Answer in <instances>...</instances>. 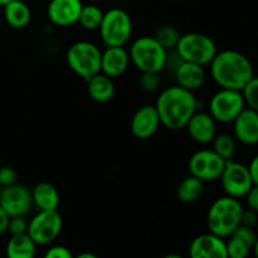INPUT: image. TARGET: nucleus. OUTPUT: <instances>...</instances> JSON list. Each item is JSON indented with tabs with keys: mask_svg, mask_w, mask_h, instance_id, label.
<instances>
[{
	"mask_svg": "<svg viewBox=\"0 0 258 258\" xmlns=\"http://www.w3.org/2000/svg\"><path fill=\"white\" fill-rule=\"evenodd\" d=\"M209 66L212 78L221 88L242 91L254 76L248 58L233 49L217 52Z\"/></svg>",
	"mask_w": 258,
	"mask_h": 258,
	"instance_id": "f03ea898",
	"label": "nucleus"
},
{
	"mask_svg": "<svg viewBox=\"0 0 258 258\" xmlns=\"http://www.w3.org/2000/svg\"><path fill=\"white\" fill-rule=\"evenodd\" d=\"M213 150L224 160H231L236 153V140L228 134L216 135L213 139Z\"/></svg>",
	"mask_w": 258,
	"mask_h": 258,
	"instance_id": "a878e982",
	"label": "nucleus"
},
{
	"mask_svg": "<svg viewBox=\"0 0 258 258\" xmlns=\"http://www.w3.org/2000/svg\"><path fill=\"white\" fill-rule=\"evenodd\" d=\"M87 91L93 101L100 103L108 102L115 95V85L112 78L98 72L87 80Z\"/></svg>",
	"mask_w": 258,
	"mask_h": 258,
	"instance_id": "aec40b11",
	"label": "nucleus"
},
{
	"mask_svg": "<svg viewBox=\"0 0 258 258\" xmlns=\"http://www.w3.org/2000/svg\"><path fill=\"white\" fill-rule=\"evenodd\" d=\"M174 72H175V80L178 82V86L191 91V92L199 90L206 81L204 66L197 64L193 62L180 59Z\"/></svg>",
	"mask_w": 258,
	"mask_h": 258,
	"instance_id": "6ab92c4d",
	"label": "nucleus"
},
{
	"mask_svg": "<svg viewBox=\"0 0 258 258\" xmlns=\"http://www.w3.org/2000/svg\"><path fill=\"white\" fill-rule=\"evenodd\" d=\"M33 206L39 211H54L59 204V194L54 185L47 181L38 183L32 190Z\"/></svg>",
	"mask_w": 258,
	"mask_h": 258,
	"instance_id": "412c9836",
	"label": "nucleus"
},
{
	"mask_svg": "<svg viewBox=\"0 0 258 258\" xmlns=\"http://www.w3.org/2000/svg\"><path fill=\"white\" fill-rule=\"evenodd\" d=\"M217 121L212 117L211 113L194 112L186 123V130L189 136L199 144H208L216 138Z\"/></svg>",
	"mask_w": 258,
	"mask_h": 258,
	"instance_id": "f3484780",
	"label": "nucleus"
},
{
	"mask_svg": "<svg viewBox=\"0 0 258 258\" xmlns=\"http://www.w3.org/2000/svg\"><path fill=\"white\" fill-rule=\"evenodd\" d=\"M242 211H243L242 204L233 197H221L214 201L207 217L209 232L222 238L229 237L241 224Z\"/></svg>",
	"mask_w": 258,
	"mask_h": 258,
	"instance_id": "7ed1b4c3",
	"label": "nucleus"
},
{
	"mask_svg": "<svg viewBox=\"0 0 258 258\" xmlns=\"http://www.w3.org/2000/svg\"><path fill=\"white\" fill-rule=\"evenodd\" d=\"M82 7L81 0H50L47 8L48 19L57 27H70L78 23Z\"/></svg>",
	"mask_w": 258,
	"mask_h": 258,
	"instance_id": "4468645a",
	"label": "nucleus"
},
{
	"mask_svg": "<svg viewBox=\"0 0 258 258\" xmlns=\"http://www.w3.org/2000/svg\"><path fill=\"white\" fill-rule=\"evenodd\" d=\"M101 52L100 48L87 40L76 42L68 48L66 60L76 75L86 81L101 72Z\"/></svg>",
	"mask_w": 258,
	"mask_h": 258,
	"instance_id": "39448f33",
	"label": "nucleus"
},
{
	"mask_svg": "<svg viewBox=\"0 0 258 258\" xmlns=\"http://www.w3.org/2000/svg\"><path fill=\"white\" fill-rule=\"evenodd\" d=\"M191 258H227L226 241L212 233H204L196 237L189 246Z\"/></svg>",
	"mask_w": 258,
	"mask_h": 258,
	"instance_id": "2eb2a0df",
	"label": "nucleus"
},
{
	"mask_svg": "<svg viewBox=\"0 0 258 258\" xmlns=\"http://www.w3.org/2000/svg\"><path fill=\"white\" fill-rule=\"evenodd\" d=\"M248 170H249V174H251V178H252V181H253V184L258 185V154L253 159H252L251 163H249Z\"/></svg>",
	"mask_w": 258,
	"mask_h": 258,
	"instance_id": "e433bc0d",
	"label": "nucleus"
},
{
	"mask_svg": "<svg viewBox=\"0 0 258 258\" xmlns=\"http://www.w3.org/2000/svg\"><path fill=\"white\" fill-rule=\"evenodd\" d=\"M140 86L146 92H154L160 86V76L158 72H141Z\"/></svg>",
	"mask_w": 258,
	"mask_h": 258,
	"instance_id": "c756f323",
	"label": "nucleus"
},
{
	"mask_svg": "<svg viewBox=\"0 0 258 258\" xmlns=\"http://www.w3.org/2000/svg\"><path fill=\"white\" fill-rule=\"evenodd\" d=\"M0 207L10 217L25 216L33 207L32 191L22 184H10L0 191Z\"/></svg>",
	"mask_w": 258,
	"mask_h": 258,
	"instance_id": "f8f14e48",
	"label": "nucleus"
},
{
	"mask_svg": "<svg viewBox=\"0 0 258 258\" xmlns=\"http://www.w3.org/2000/svg\"><path fill=\"white\" fill-rule=\"evenodd\" d=\"M246 107L242 91L221 88L209 101V113L217 122L229 123Z\"/></svg>",
	"mask_w": 258,
	"mask_h": 258,
	"instance_id": "6e6552de",
	"label": "nucleus"
},
{
	"mask_svg": "<svg viewBox=\"0 0 258 258\" xmlns=\"http://www.w3.org/2000/svg\"><path fill=\"white\" fill-rule=\"evenodd\" d=\"M252 248H253L254 254H256V257H258V236H257L256 242H254V244H253V247H252Z\"/></svg>",
	"mask_w": 258,
	"mask_h": 258,
	"instance_id": "ea45409f",
	"label": "nucleus"
},
{
	"mask_svg": "<svg viewBox=\"0 0 258 258\" xmlns=\"http://www.w3.org/2000/svg\"><path fill=\"white\" fill-rule=\"evenodd\" d=\"M233 236H237L238 238L243 239L244 242L249 244L251 247H253L254 242H256V238L258 234L254 232L253 227H248V226H244V224H239L236 229H234Z\"/></svg>",
	"mask_w": 258,
	"mask_h": 258,
	"instance_id": "7c9ffc66",
	"label": "nucleus"
},
{
	"mask_svg": "<svg viewBox=\"0 0 258 258\" xmlns=\"http://www.w3.org/2000/svg\"><path fill=\"white\" fill-rule=\"evenodd\" d=\"M4 18L8 24L15 29L27 27L30 22V9L22 0H10L4 5Z\"/></svg>",
	"mask_w": 258,
	"mask_h": 258,
	"instance_id": "4be33fe9",
	"label": "nucleus"
},
{
	"mask_svg": "<svg viewBox=\"0 0 258 258\" xmlns=\"http://www.w3.org/2000/svg\"><path fill=\"white\" fill-rule=\"evenodd\" d=\"M175 52L181 60L207 66L216 55L217 47L211 37L193 32L180 35Z\"/></svg>",
	"mask_w": 258,
	"mask_h": 258,
	"instance_id": "423d86ee",
	"label": "nucleus"
},
{
	"mask_svg": "<svg viewBox=\"0 0 258 258\" xmlns=\"http://www.w3.org/2000/svg\"><path fill=\"white\" fill-rule=\"evenodd\" d=\"M63 221L57 209L54 211H39L30 222H28V231L30 238L37 246L49 244L59 236L62 231Z\"/></svg>",
	"mask_w": 258,
	"mask_h": 258,
	"instance_id": "1a4fd4ad",
	"label": "nucleus"
},
{
	"mask_svg": "<svg viewBox=\"0 0 258 258\" xmlns=\"http://www.w3.org/2000/svg\"><path fill=\"white\" fill-rule=\"evenodd\" d=\"M128 55L130 62L140 72L160 73L168 63V50L155 38L148 35L138 38L131 44Z\"/></svg>",
	"mask_w": 258,
	"mask_h": 258,
	"instance_id": "20e7f679",
	"label": "nucleus"
},
{
	"mask_svg": "<svg viewBox=\"0 0 258 258\" xmlns=\"http://www.w3.org/2000/svg\"><path fill=\"white\" fill-rule=\"evenodd\" d=\"M78 258H96V256H95V254L87 253V252H86V253H80V254H78Z\"/></svg>",
	"mask_w": 258,
	"mask_h": 258,
	"instance_id": "58836bf2",
	"label": "nucleus"
},
{
	"mask_svg": "<svg viewBox=\"0 0 258 258\" xmlns=\"http://www.w3.org/2000/svg\"><path fill=\"white\" fill-rule=\"evenodd\" d=\"M8 231L10 232V234H12V236H14V234L27 233L28 222H27V219L24 218V216L10 217L9 226H8Z\"/></svg>",
	"mask_w": 258,
	"mask_h": 258,
	"instance_id": "2f4dec72",
	"label": "nucleus"
},
{
	"mask_svg": "<svg viewBox=\"0 0 258 258\" xmlns=\"http://www.w3.org/2000/svg\"><path fill=\"white\" fill-rule=\"evenodd\" d=\"M247 107L258 112V76H253L242 90Z\"/></svg>",
	"mask_w": 258,
	"mask_h": 258,
	"instance_id": "c85d7f7f",
	"label": "nucleus"
},
{
	"mask_svg": "<svg viewBox=\"0 0 258 258\" xmlns=\"http://www.w3.org/2000/svg\"><path fill=\"white\" fill-rule=\"evenodd\" d=\"M226 161L213 149H203L194 153L189 159V171L190 175L201 179L202 181H213L219 179Z\"/></svg>",
	"mask_w": 258,
	"mask_h": 258,
	"instance_id": "9b49d317",
	"label": "nucleus"
},
{
	"mask_svg": "<svg viewBox=\"0 0 258 258\" xmlns=\"http://www.w3.org/2000/svg\"><path fill=\"white\" fill-rule=\"evenodd\" d=\"M228 241H226V247H227V257L229 258H244L249 254L252 247L249 246L247 242H244L243 239L238 238L237 236L231 234L229 237H227Z\"/></svg>",
	"mask_w": 258,
	"mask_h": 258,
	"instance_id": "cd10ccee",
	"label": "nucleus"
},
{
	"mask_svg": "<svg viewBox=\"0 0 258 258\" xmlns=\"http://www.w3.org/2000/svg\"><path fill=\"white\" fill-rule=\"evenodd\" d=\"M10 0H0V7H4V5L8 4Z\"/></svg>",
	"mask_w": 258,
	"mask_h": 258,
	"instance_id": "a19ab883",
	"label": "nucleus"
},
{
	"mask_svg": "<svg viewBox=\"0 0 258 258\" xmlns=\"http://www.w3.org/2000/svg\"><path fill=\"white\" fill-rule=\"evenodd\" d=\"M219 180H221L222 188L226 191L227 196L237 199L246 196L249 188L253 185L248 166L241 163H236L232 159L226 161Z\"/></svg>",
	"mask_w": 258,
	"mask_h": 258,
	"instance_id": "9d476101",
	"label": "nucleus"
},
{
	"mask_svg": "<svg viewBox=\"0 0 258 258\" xmlns=\"http://www.w3.org/2000/svg\"><path fill=\"white\" fill-rule=\"evenodd\" d=\"M258 223V216L257 212L252 211V209H243L241 214V224L248 227H254Z\"/></svg>",
	"mask_w": 258,
	"mask_h": 258,
	"instance_id": "c9c22d12",
	"label": "nucleus"
},
{
	"mask_svg": "<svg viewBox=\"0 0 258 258\" xmlns=\"http://www.w3.org/2000/svg\"><path fill=\"white\" fill-rule=\"evenodd\" d=\"M130 55L125 47H107L101 55V72L111 78L122 75L128 67Z\"/></svg>",
	"mask_w": 258,
	"mask_h": 258,
	"instance_id": "a211bd4d",
	"label": "nucleus"
},
{
	"mask_svg": "<svg viewBox=\"0 0 258 258\" xmlns=\"http://www.w3.org/2000/svg\"><path fill=\"white\" fill-rule=\"evenodd\" d=\"M234 138L246 145L258 143V112L244 107L233 121Z\"/></svg>",
	"mask_w": 258,
	"mask_h": 258,
	"instance_id": "dca6fc26",
	"label": "nucleus"
},
{
	"mask_svg": "<svg viewBox=\"0 0 258 258\" xmlns=\"http://www.w3.org/2000/svg\"><path fill=\"white\" fill-rule=\"evenodd\" d=\"M257 144H258V143H257Z\"/></svg>",
	"mask_w": 258,
	"mask_h": 258,
	"instance_id": "79ce46f5",
	"label": "nucleus"
},
{
	"mask_svg": "<svg viewBox=\"0 0 258 258\" xmlns=\"http://www.w3.org/2000/svg\"><path fill=\"white\" fill-rule=\"evenodd\" d=\"M154 38L168 50L176 47L179 38H180V34H179L178 30L174 27H171V25H163V27H160L156 30Z\"/></svg>",
	"mask_w": 258,
	"mask_h": 258,
	"instance_id": "bb28decb",
	"label": "nucleus"
},
{
	"mask_svg": "<svg viewBox=\"0 0 258 258\" xmlns=\"http://www.w3.org/2000/svg\"><path fill=\"white\" fill-rule=\"evenodd\" d=\"M203 191L204 181L196 176L189 175L179 183L178 188H176V196H178L179 201L184 202V203H193V202L201 199Z\"/></svg>",
	"mask_w": 258,
	"mask_h": 258,
	"instance_id": "b1692460",
	"label": "nucleus"
},
{
	"mask_svg": "<svg viewBox=\"0 0 258 258\" xmlns=\"http://www.w3.org/2000/svg\"><path fill=\"white\" fill-rule=\"evenodd\" d=\"M45 258H72L73 254L67 247L64 246H53L45 252L44 254Z\"/></svg>",
	"mask_w": 258,
	"mask_h": 258,
	"instance_id": "473e14b6",
	"label": "nucleus"
},
{
	"mask_svg": "<svg viewBox=\"0 0 258 258\" xmlns=\"http://www.w3.org/2000/svg\"><path fill=\"white\" fill-rule=\"evenodd\" d=\"M37 243L28 233L14 234L8 241L7 256L9 258H33L35 256Z\"/></svg>",
	"mask_w": 258,
	"mask_h": 258,
	"instance_id": "5701e85b",
	"label": "nucleus"
},
{
	"mask_svg": "<svg viewBox=\"0 0 258 258\" xmlns=\"http://www.w3.org/2000/svg\"><path fill=\"white\" fill-rule=\"evenodd\" d=\"M98 30L106 47H123L133 33V22L125 10L113 8L103 13Z\"/></svg>",
	"mask_w": 258,
	"mask_h": 258,
	"instance_id": "0eeeda50",
	"label": "nucleus"
},
{
	"mask_svg": "<svg viewBox=\"0 0 258 258\" xmlns=\"http://www.w3.org/2000/svg\"><path fill=\"white\" fill-rule=\"evenodd\" d=\"M160 125V118L155 105H144L134 113L130 128L136 139L148 140L155 135Z\"/></svg>",
	"mask_w": 258,
	"mask_h": 258,
	"instance_id": "ddd939ff",
	"label": "nucleus"
},
{
	"mask_svg": "<svg viewBox=\"0 0 258 258\" xmlns=\"http://www.w3.org/2000/svg\"><path fill=\"white\" fill-rule=\"evenodd\" d=\"M15 179H17V173H15L14 169L10 168V166L0 168V185H10V184L15 183Z\"/></svg>",
	"mask_w": 258,
	"mask_h": 258,
	"instance_id": "72a5a7b5",
	"label": "nucleus"
},
{
	"mask_svg": "<svg viewBox=\"0 0 258 258\" xmlns=\"http://www.w3.org/2000/svg\"><path fill=\"white\" fill-rule=\"evenodd\" d=\"M103 12L96 5H83L81 10L78 23L83 29L87 30H96L100 28L101 22H102Z\"/></svg>",
	"mask_w": 258,
	"mask_h": 258,
	"instance_id": "393cba45",
	"label": "nucleus"
},
{
	"mask_svg": "<svg viewBox=\"0 0 258 258\" xmlns=\"http://www.w3.org/2000/svg\"><path fill=\"white\" fill-rule=\"evenodd\" d=\"M244 197H246L247 208L252 209V211L258 213V185L253 184Z\"/></svg>",
	"mask_w": 258,
	"mask_h": 258,
	"instance_id": "f704fd0d",
	"label": "nucleus"
},
{
	"mask_svg": "<svg viewBox=\"0 0 258 258\" xmlns=\"http://www.w3.org/2000/svg\"><path fill=\"white\" fill-rule=\"evenodd\" d=\"M10 216L0 207V236L4 234L8 231V226H9Z\"/></svg>",
	"mask_w": 258,
	"mask_h": 258,
	"instance_id": "4c0bfd02",
	"label": "nucleus"
},
{
	"mask_svg": "<svg viewBox=\"0 0 258 258\" xmlns=\"http://www.w3.org/2000/svg\"><path fill=\"white\" fill-rule=\"evenodd\" d=\"M197 98L191 91L180 86H171L161 91L155 107L160 123L169 130H180L197 111Z\"/></svg>",
	"mask_w": 258,
	"mask_h": 258,
	"instance_id": "f257e3e1",
	"label": "nucleus"
}]
</instances>
